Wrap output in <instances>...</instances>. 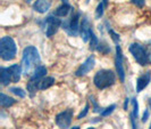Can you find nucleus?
Masks as SVG:
<instances>
[{
  "label": "nucleus",
  "instance_id": "obj_35",
  "mask_svg": "<svg viewBox=\"0 0 151 129\" xmlns=\"http://www.w3.org/2000/svg\"><path fill=\"white\" fill-rule=\"evenodd\" d=\"M26 1H27V2H30V1H31V0H26Z\"/></svg>",
  "mask_w": 151,
  "mask_h": 129
},
{
  "label": "nucleus",
  "instance_id": "obj_6",
  "mask_svg": "<svg viewBox=\"0 0 151 129\" xmlns=\"http://www.w3.org/2000/svg\"><path fill=\"white\" fill-rule=\"evenodd\" d=\"M63 24L59 18H57V16H48L45 18V36L48 38L52 37L53 34L58 31V29L60 28V25Z\"/></svg>",
  "mask_w": 151,
  "mask_h": 129
},
{
  "label": "nucleus",
  "instance_id": "obj_1",
  "mask_svg": "<svg viewBox=\"0 0 151 129\" xmlns=\"http://www.w3.org/2000/svg\"><path fill=\"white\" fill-rule=\"evenodd\" d=\"M40 55L38 49L33 46H29L23 50L22 69L23 74L30 77L34 73V71L40 66Z\"/></svg>",
  "mask_w": 151,
  "mask_h": 129
},
{
  "label": "nucleus",
  "instance_id": "obj_34",
  "mask_svg": "<svg viewBox=\"0 0 151 129\" xmlns=\"http://www.w3.org/2000/svg\"><path fill=\"white\" fill-rule=\"evenodd\" d=\"M80 127H74V129H78Z\"/></svg>",
  "mask_w": 151,
  "mask_h": 129
},
{
  "label": "nucleus",
  "instance_id": "obj_4",
  "mask_svg": "<svg viewBox=\"0 0 151 129\" xmlns=\"http://www.w3.org/2000/svg\"><path fill=\"white\" fill-rule=\"evenodd\" d=\"M129 52H131V54L133 55V57L135 58V61L140 65L144 66V65L150 63L149 56H148V53H147V49L142 45H140V44H132V45L129 46Z\"/></svg>",
  "mask_w": 151,
  "mask_h": 129
},
{
  "label": "nucleus",
  "instance_id": "obj_22",
  "mask_svg": "<svg viewBox=\"0 0 151 129\" xmlns=\"http://www.w3.org/2000/svg\"><path fill=\"white\" fill-rule=\"evenodd\" d=\"M132 106H133V113H132V115L137 118V115H139V104H137L136 98H132Z\"/></svg>",
  "mask_w": 151,
  "mask_h": 129
},
{
  "label": "nucleus",
  "instance_id": "obj_23",
  "mask_svg": "<svg viewBox=\"0 0 151 129\" xmlns=\"http://www.w3.org/2000/svg\"><path fill=\"white\" fill-rule=\"evenodd\" d=\"M104 7H105V5L101 4V2L98 5L97 10H96V17H97V18H100V17L102 16V14H104Z\"/></svg>",
  "mask_w": 151,
  "mask_h": 129
},
{
  "label": "nucleus",
  "instance_id": "obj_30",
  "mask_svg": "<svg viewBox=\"0 0 151 129\" xmlns=\"http://www.w3.org/2000/svg\"><path fill=\"white\" fill-rule=\"evenodd\" d=\"M148 117H149V112H148V111H145L144 114H143V118H142V121L143 122L147 121V120H148Z\"/></svg>",
  "mask_w": 151,
  "mask_h": 129
},
{
  "label": "nucleus",
  "instance_id": "obj_10",
  "mask_svg": "<svg viewBox=\"0 0 151 129\" xmlns=\"http://www.w3.org/2000/svg\"><path fill=\"white\" fill-rule=\"evenodd\" d=\"M91 32H92V28H91L90 22L86 17H84L82 20V23H81V26H80V33H81V37H82L84 42H86L90 39Z\"/></svg>",
  "mask_w": 151,
  "mask_h": 129
},
{
  "label": "nucleus",
  "instance_id": "obj_12",
  "mask_svg": "<svg viewBox=\"0 0 151 129\" xmlns=\"http://www.w3.org/2000/svg\"><path fill=\"white\" fill-rule=\"evenodd\" d=\"M50 6H51L50 0H37L33 5V8L35 12H38L40 14H45L49 10Z\"/></svg>",
  "mask_w": 151,
  "mask_h": 129
},
{
  "label": "nucleus",
  "instance_id": "obj_24",
  "mask_svg": "<svg viewBox=\"0 0 151 129\" xmlns=\"http://www.w3.org/2000/svg\"><path fill=\"white\" fill-rule=\"evenodd\" d=\"M115 109H116V105H110L109 107L105 109V110H104V111L101 112V115H102V117H107V115H109V114L113 113Z\"/></svg>",
  "mask_w": 151,
  "mask_h": 129
},
{
  "label": "nucleus",
  "instance_id": "obj_3",
  "mask_svg": "<svg viewBox=\"0 0 151 129\" xmlns=\"http://www.w3.org/2000/svg\"><path fill=\"white\" fill-rule=\"evenodd\" d=\"M16 44L12 37H2L0 40V56L4 61H12L16 56Z\"/></svg>",
  "mask_w": 151,
  "mask_h": 129
},
{
  "label": "nucleus",
  "instance_id": "obj_36",
  "mask_svg": "<svg viewBox=\"0 0 151 129\" xmlns=\"http://www.w3.org/2000/svg\"><path fill=\"white\" fill-rule=\"evenodd\" d=\"M149 129H151V125H150V127H149Z\"/></svg>",
  "mask_w": 151,
  "mask_h": 129
},
{
  "label": "nucleus",
  "instance_id": "obj_14",
  "mask_svg": "<svg viewBox=\"0 0 151 129\" xmlns=\"http://www.w3.org/2000/svg\"><path fill=\"white\" fill-rule=\"evenodd\" d=\"M9 69L10 73H12V79H13V82H18L19 79H21V73H23V69L18 65V64H14L12 65Z\"/></svg>",
  "mask_w": 151,
  "mask_h": 129
},
{
  "label": "nucleus",
  "instance_id": "obj_25",
  "mask_svg": "<svg viewBox=\"0 0 151 129\" xmlns=\"http://www.w3.org/2000/svg\"><path fill=\"white\" fill-rule=\"evenodd\" d=\"M109 34L111 36V39L114 40L115 44H118V42H119V36H118L117 33H115L113 30H109Z\"/></svg>",
  "mask_w": 151,
  "mask_h": 129
},
{
  "label": "nucleus",
  "instance_id": "obj_32",
  "mask_svg": "<svg viewBox=\"0 0 151 129\" xmlns=\"http://www.w3.org/2000/svg\"><path fill=\"white\" fill-rule=\"evenodd\" d=\"M148 104H149V107H150V110H151V97L149 98V101H148Z\"/></svg>",
  "mask_w": 151,
  "mask_h": 129
},
{
  "label": "nucleus",
  "instance_id": "obj_2",
  "mask_svg": "<svg viewBox=\"0 0 151 129\" xmlns=\"http://www.w3.org/2000/svg\"><path fill=\"white\" fill-rule=\"evenodd\" d=\"M116 81V76L110 70H100L93 78V84L98 89H106L113 86Z\"/></svg>",
  "mask_w": 151,
  "mask_h": 129
},
{
  "label": "nucleus",
  "instance_id": "obj_20",
  "mask_svg": "<svg viewBox=\"0 0 151 129\" xmlns=\"http://www.w3.org/2000/svg\"><path fill=\"white\" fill-rule=\"evenodd\" d=\"M9 90L12 91L13 94H15L16 96H18V97H21V98H24L25 96H26V93L23 90L22 88H18V87H12Z\"/></svg>",
  "mask_w": 151,
  "mask_h": 129
},
{
  "label": "nucleus",
  "instance_id": "obj_11",
  "mask_svg": "<svg viewBox=\"0 0 151 129\" xmlns=\"http://www.w3.org/2000/svg\"><path fill=\"white\" fill-rule=\"evenodd\" d=\"M151 80V72H147V73H144L142 74L141 77H139L137 78V80H136V93H140V91H142L149 85Z\"/></svg>",
  "mask_w": 151,
  "mask_h": 129
},
{
  "label": "nucleus",
  "instance_id": "obj_13",
  "mask_svg": "<svg viewBox=\"0 0 151 129\" xmlns=\"http://www.w3.org/2000/svg\"><path fill=\"white\" fill-rule=\"evenodd\" d=\"M0 81L2 86H7L10 81H13L12 79V73L8 68H1L0 69Z\"/></svg>",
  "mask_w": 151,
  "mask_h": 129
},
{
  "label": "nucleus",
  "instance_id": "obj_18",
  "mask_svg": "<svg viewBox=\"0 0 151 129\" xmlns=\"http://www.w3.org/2000/svg\"><path fill=\"white\" fill-rule=\"evenodd\" d=\"M45 73H47V69L45 66H42V65H40L35 71H34V73L31 76V78H34V79H43L45 76Z\"/></svg>",
  "mask_w": 151,
  "mask_h": 129
},
{
  "label": "nucleus",
  "instance_id": "obj_28",
  "mask_svg": "<svg viewBox=\"0 0 151 129\" xmlns=\"http://www.w3.org/2000/svg\"><path fill=\"white\" fill-rule=\"evenodd\" d=\"M135 6H137V7H140V8H142L144 6V1L145 0H131Z\"/></svg>",
  "mask_w": 151,
  "mask_h": 129
},
{
  "label": "nucleus",
  "instance_id": "obj_17",
  "mask_svg": "<svg viewBox=\"0 0 151 129\" xmlns=\"http://www.w3.org/2000/svg\"><path fill=\"white\" fill-rule=\"evenodd\" d=\"M53 84H55V79H53L52 77H45L40 82V90H45L47 88L51 87Z\"/></svg>",
  "mask_w": 151,
  "mask_h": 129
},
{
  "label": "nucleus",
  "instance_id": "obj_7",
  "mask_svg": "<svg viewBox=\"0 0 151 129\" xmlns=\"http://www.w3.org/2000/svg\"><path fill=\"white\" fill-rule=\"evenodd\" d=\"M73 119V111L72 110H66L61 113L57 114L56 117V123L60 129H67L69 128L70 123Z\"/></svg>",
  "mask_w": 151,
  "mask_h": 129
},
{
  "label": "nucleus",
  "instance_id": "obj_37",
  "mask_svg": "<svg viewBox=\"0 0 151 129\" xmlns=\"http://www.w3.org/2000/svg\"><path fill=\"white\" fill-rule=\"evenodd\" d=\"M89 129H94V128H89Z\"/></svg>",
  "mask_w": 151,
  "mask_h": 129
},
{
  "label": "nucleus",
  "instance_id": "obj_19",
  "mask_svg": "<svg viewBox=\"0 0 151 129\" xmlns=\"http://www.w3.org/2000/svg\"><path fill=\"white\" fill-rule=\"evenodd\" d=\"M99 46V41H98V38L96 37V34L93 33V31L91 32V36H90V49L91 50H94V49H97Z\"/></svg>",
  "mask_w": 151,
  "mask_h": 129
},
{
  "label": "nucleus",
  "instance_id": "obj_9",
  "mask_svg": "<svg viewBox=\"0 0 151 129\" xmlns=\"http://www.w3.org/2000/svg\"><path fill=\"white\" fill-rule=\"evenodd\" d=\"M94 64H96V61H94V57L93 56H90L88 57L85 62H84L82 65H80V68L76 70L75 76L76 77H83L85 76L86 73H89L92 69L94 68Z\"/></svg>",
  "mask_w": 151,
  "mask_h": 129
},
{
  "label": "nucleus",
  "instance_id": "obj_27",
  "mask_svg": "<svg viewBox=\"0 0 151 129\" xmlns=\"http://www.w3.org/2000/svg\"><path fill=\"white\" fill-rule=\"evenodd\" d=\"M88 112H89V105L86 104V105H85V107H84V110H83V111H82L81 113L78 114V117H77V119H82V118H84V117H85V115L88 114Z\"/></svg>",
  "mask_w": 151,
  "mask_h": 129
},
{
  "label": "nucleus",
  "instance_id": "obj_16",
  "mask_svg": "<svg viewBox=\"0 0 151 129\" xmlns=\"http://www.w3.org/2000/svg\"><path fill=\"white\" fill-rule=\"evenodd\" d=\"M16 101L14 98L9 97V96L5 95V94H1L0 95V105L2 107H9L12 106V105H14Z\"/></svg>",
  "mask_w": 151,
  "mask_h": 129
},
{
  "label": "nucleus",
  "instance_id": "obj_8",
  "mask_svg": "<svg viewBox=\"0 0 151 129\" xmlns=\"http://www.w3.org/2000/svg\"><path fill=\"white\" fill-rule=\"evenodd\" d=\"M115 64H116V71L118 73V77L122 82L125 81V71L123 66V53H122L121 46H116V58H115Z\"/></svg>",
  "mask_w": 151,
  "mask_h": 129
},
{
  "label": "nucleus",
  "instance_id": "obj_33",
  "mask_svg": "<svg viewBox=\"0 0 151 129\" xmlns=\"http://www.w3.org/2000/svg\"><path fill=\"white\" fill-rule=\"evenodd\" d=\"M63 2H67V0H63Z\"/></svg>",
  "mask_w": 151,
  "mask_h": 129
},
{
  "label": "nucleus",
  "instance_id": "obj_29",
  "mask_svg": "<svg viewBox=\"0 0 151 129\" xmlns=\"http://www.w3.org/2000/svg\"><path fill=\"white\" fill-rule=\"evenodd\" d=\"M145 49H147V53H148V56H149V61H150V63H151V41L147 44Z\"/></svg>",
  "mask_w": 151,
  "mask_h": 129
},
{
  "label": "nucleus",
  "instance_id": "obj_15",
  "mask_svg": "<svg viewBox=\"0 0 151 129\" xmlns=\"http://www.w3.org/2000/svg\"><path fill=\"white\" fill-rule=\"evenodd\" d=\"M70 9H72V7L68 5L67 2H64L61 6H59V7L53 12V15L57 16V17H65V16L68 15V13L70 12Z\"/></svg>",
  "mask_w": 151,
  "mask_h": 129
},
{
  "label": "nucleus",
  "instance_id": "obj_31",
  "mask_svg": "<svg viewBox=\"0 0 151 129\" xmlns=\"http://www.w3.org/2000/svg\"><path fill=\"white\" fill-rule=\"evenodd\" d=\"M129 98L125 99V103H124V110H125V111H127V106H129Z\"/></svg>",
  "mask_w": 151,
  "mask_h": 129
},
{
  "label": "nucleus",
  "instance_id": "obj_26",
  "mask_svg": "<svg viewBox=\"0 0 151 129\" xmlns=\"http://www.w3.org/2000/svg\"><path fill=\"white\" fill-rule=\"evenodd\" d=\"M90 99H91V102H92V104H93V111H94V112H102V110L98 106V104L96 103V101L93 99V97H92V96L90 97Z\"/></svg>",
  "mask_w": 151,
  "mask_h": 129
},
{
  "label": "nucleus",
  "instance_id": "obj_5",
  "mask_svg": "<svg viewBox=\"0 0 151 129\" xmlns=\"http://www.w3.org/2000/svg\"><path fill=\"white\" fill-rule=\"evenodd\" d=\"M78 22H80V13H75L70 16L68 21L63 23V29H65L70 36H77L80 31Z\"/></svg>",
  "mask_w": 151,
  "mask_h": 129
},
{
  "label": "nucleus",
  "instance_id": "obj_21",
  "mask_svg": "<svg viewBox=\"0 0 151 129\" xmlns=\"http://www.w3.org/2000/svg\"><path fill=\"white\" fill-rule=\"evenodd\" d=\"M97 49H98L100 53H102V54H107V53H109V52H110L109 46H107L105 42H100Z\"/></svg>",
  "mask_w": 151,
  "mask_h": 129
}]
</instances>
